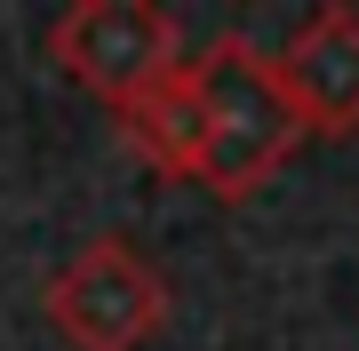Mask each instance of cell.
I'll list each match as a JSON object with an SVG mask.
<instances>
[{"label":"cell","instance_id":"6da1fadb","mask_svg":"<svg viewBox=\"0 0 359 351\" xmlns=\"http://www.w3.org/2000/svg\"><path fill=\"white\" fill-rule=\"evenodd\" d=\"M184 72H192L200 112H208L200 192L240 208L287 168V152L304 144V112L280 80V56H264L248 32H216L200 56H184Z\"/></svg>","mask_w":359,"mask_h":351},{"label":"cell","instance_id":"277c9868","mask_svg":"<svg viewBox=\"0 0 359 351\" xmlns=\"http://www.w3.org/2000/svg\"><path fill=\"white\" fill-rule=\"evenodd\" d=\"M280 80L304 112V136H359V8H311L280 48Z\"/></svg>","mask_w":359,"mask_h":351},{"label":"cell","instance_id":"5b68a950","mask_svg":"<svg viewBox=\"0 0 359 351\" xmlns=\"http://www.w3.org/2000/svg\"><path fill=\"white\" fill-rule=\"evenodd\" d=\"M120 128H128V144L152 160L160 176H192V184H200V160H208V112H200L192 72L160 80L144 104H128V112H120Z\"/></svg>","mask_w":359,"mask_h":351},{"label":"cell","instance_id":"3957f363","mask_svg":"<svg viewBox=\"0 0 359 351\" xmlns=\"http://www.w3.org/2000/svg\"><path fill=\"white\" fill-rule=\"evenodd\" d=\"M48 64L80 80L96 104L128 112L184 72V25L152 0H72L48 25Z\"/></svg>","mask_w":359,"mask_h":351},{"label":"cell","instance_id":"7a4b0ae2","mask_svg":"<svg viewBox=\"0 0 359 351\" xmlns=\"http://www.w3.org/2000/svg\"><path fill=\"white\" fill-rule=\"evenodd\" d=\"M40 312L72 351H144L168 327V280L136 240L96 232L80 240L40 287Z\"/></svg>","mask_w":359,"mask_h":351}]
</instances>
